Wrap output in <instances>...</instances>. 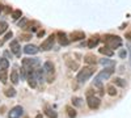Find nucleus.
<instances>
[{"label":"nucleus","mask_w":131,"mask_h":118,"mask_svg":"<svg viewBox=\"0 0 131 118\" xmlns=\"http://www.w3.org/2000/svg\"><path fill=\"white\" fill-rule=\"evenodd\" d=\"M104 42L105 46H107L109 49H118L122 46V39L119 38L118 36H113V34H106L104 37Z\"/></svg>","instance_id":"1"},{"label":"nucleus","mask_w":131,"mask_h":118,"mask_svg":"<svg viewBox=\"0 0 131 118\" xmlns=\"http://www.w3.org/2000/svg\"><path fill=\"white\" fill-rule=\"evenodd\" d=\"M94 67L93 66H89V67H84L83 70L79 71L78 76H76V80H78L79 83H85L86 80H88L92 75L94 73Z\"/></svg>","instance_id":"2"},{"label":"nucleus","mask_w":131,"mask_h":118,"mask_svg":"<svg viewBox=\"0 0 131 118\" xmlns=\"http://www.w3.org/2000/svg\"><path fill=\"white\" fill-rule=\"evenodd\" d=\"M114 73V67H107V68H104L101 72H98V75L94 78V81H104V80H107Z\"/></svg>","instance_id":"3"},{"label":"nucleus","mask_w":131,"mask_h":118,"mask_svg":"<svg viewBox=\"0 0 131 118\" xmlns=\"http://www.w3.org/2000/svg\"><path fill=\"white\" fill-rule=\"evenodd\" d=\"M86 104H88V106L91 109H97L101 104V100H100V97H97V96H94V94L86 96Z\"/></svg>","instance_id":"4"},{"label":"nucleus","mask_w":131,"mask_h":118,"mask_svg":"<svg viewBox=\"0 0 131 118\" xmlns=\"http://www.w3.org/2000/svg\"><path fill=\"white\" fill-rule=\"evenodd\" d=\"M54 41H55V36H54V34L49 36V38H46V39H45V41H43L42 44H41V50H43V51H47V50L52 49Z\"/></svg>","instance_id":"5"},{"label":"nucleus","mask_w":131,"mask_h":118,"mask_svg":"<svg viewBox=\"0 0 131 118\" xmlns=\"http://www.w3.org/2000/svg\"><path fill=\"white\" fill-rule=\"evenodd\" d=\"M38 64H39V60H38V58H34V59L26 58V59H23V66H24V67H26L29 71H30V70H33L34 67H37Z\"/></svg>","instance_id":"6"},{"label":"nucleus","mask_w":131,"mask_h":118,"mask_svg":"<svg viewBox=\"0 0 131 118\" xmlns=\"http://www.w3.org/2000/svg\"><path fill=\"white\" fill-rule=\"evenodd\" d=\"M23 112H24L23 106L17 105V106H15V108L10 109V112H9L8 117H9V118H20L21 115H23Z\"/></svg>","instance_id":"7"},{"label":"nucleus","mask_w":131,"mask_h":118,"mask_svg":"<svg viewBox=\"0 0 131 118\" xmlns=\"http://www.w3.org/2000/svg\"><path fill=\"white\" fill-rule=\"evenodd\" d=\"M57 37H58V41H59V44L60 45H68V42H70V39L67 38V34L64 33V31H58L57 33Z\"/></svg>","instance_id":"8"},{"label":"nucleus","mask_w":131,"mask_h":118,"mask_svg":"<svg viewBox=\"0 0 131 118\" xmlns=\"http://www.w3.org/2000/svg\"><path fill=\"white\" fill-rule=\"evenodd\" d=\"M42 71L45 73H50V75L54 73V63L50 62V60L45 62V64H43V67H42Z\"/></svg>","instance_id":"9"},{"label":"nucleus","mask_w":131,"mask_h":118,"mask_svg":"<svg viewBox=\"0 0 131 118\" xmlns=\"http://www.w3.org/2000/svg\"><path fill=\"white\" fill-rule=\"evenodd\" d=\"M84 38H85V33H84V31L76 30V31H72V33H71V39L72 41H80V39H84Z\"/></svg>","instance_id":"10"},{"label":"nucleus","mask_w":131,"mask_h":118,"mask_svg":"<svg viewBox=\"0 0 131 118\" xmlns=\"http://www.w3.org/2000/svg\"><path fill=\"white\" fill-rule=\"evenodd\" d=\"M24 52L25 54H28V55H33V54H37L38 52V47L36 46V45H26L25 47H24Z\"/></svg>","instance_id":"11"},{"label":"nucleus","mask_w":131,"mask_h":118,"mask_svg":"<svg viewBox=\"0 0 131 118\" xmlns=\"http://www.w3.org/2000/svg\"><path fill=\"white\" fill-rule=\"evenodd\" d=\"M84 63L89 64V66H94V64L97 63V58L93 55V54H86L84 57Z\"/></svg>","instance_id":"12"},{"label":"nucleus","mask_w":131,"mask_h":118,"mask_svg":"<svg viewBox=\"0 0 131 118\" xmlns=\"http://www.w3.org/2000/svg\"><path fill=\"white\" fill-rule=\"evenodd\" d=\"M9 47H10V51H12L13 54H16V55L20 54V44H18V41H12Z\"/></svg>","instance_id":"13"},{"label":"nucleus","mask_w":131,"mask_h":118,"mask_svg":"<svg viewBox=\"0 0 131 118\" xmlns=\"http://www.w3.org/2000/svg\"><path fill=\"white\" fill-rule=\"evenodd\" d=\"M98 51H100L102 55H105V57H113L114 55V51L112 49H109L107 46H104L101 49H98Z\"/></svg>","instance_id":"14"},{"label":"nucleus","mask_w":131,"mask_h":118,"mask_svg":"<svg viewBox=\"0 0 131 118\" xmlns=\"http://www.w3.org/2000/svg\"><path fill=\"white\" fill-rule=\"evenodd\" d=\"M98 42H100V37H98V36H93V37L89 38V41H88V47H89V49H93L94 46L98 45Z\"/></svg>","instance_id":"15"},{"label":"nucleus","mask_w":131,"mask_h":118,"mask_svg":"<svg viewBox=\"0 0 131 118\" xmlns=\"http://www.w3.org/2000/svg\"><path fill=\"white\" fill-rule=\"evenodd\" d=\"M9 60L7 58H0V70H8Z\"/></svg>","instance_id":"16"},{"label":"nucleus","mask_w":131,"mask_h":118,"mask_svg":"<svg viewBox=\"0 0 131 118\" xmlns=\"http://www.w3.org/2000/svg\"><path fill=\"white\" fill-rule=\"evenodd\" d=\"M18 72H17V70H13L12 72H10V81H12L13 84H17L18 83Z\"/></svg>","instance_id":"17"},{"label":"nucleus","mask_w":131,"mask_h":118,"mask_svg":"<svg viewBox=\"0 0 131 118\" xmlns=\"http://www.w3.org/2000/svg\"><path fill=\"white\" fill-rule=\"evenodd\" d=\"M16 89L15 88H7L5 91H4V94L7 96V97H15L16 96Z\"/></svg>","instance_id":"18"},{"label":"nucleus","mask_w":131,"mask_h":118,"mask_svg":"<svg viewBox=\"0 0 131 118\" xmlns=\"http://www.w3.org/2000/svg\"><path fill=\"white\" fill-rule=\"evenodd\" d=\"M0 81H2L3 84H7V81H8L7 70H2V72H0Z\"/></svg>","instance_id":"19"},{"label":"nucleus","mask_w":131,"mask_h":118,"mask_svg":"<svg viewBox=\"0 0 131 118\" xmlns=\"http://www.w3.org/2000/svg\"><path fill=\"white\" fill-rule=\"evenodd\" d=\"M45 113H46V115H47V117H50V118H57V117H58V113H57L55 110L50 109V108H46Z\"/></svg>","instance_id":"20"},{"label":"nucleus","mask_w":131,"mask_h":118,"mask_svg":"<svg viewBox=\"0 0 131 118\" xmlns=\"http://www.w3.org/2000/svg\"><path fill=\"white\" fill-rule=\"evenodd\" d=\"M66 110H67V113H68V117H70V118H75V117H76V114H78V113H76V110L72 108V106H66Z\"/></svg>","instance_id":"21"},{"label":"nucleus","mask_w":131,"mask_h":118,"mask_svg":"<svg viewBox=\"0 0 131 118\" xmlns=\"http://www.w3.org/2000/svg\"><path fill=\"white\" fill-rule=\"evenodd\" d=\"M114 84L118 85V87H121V88H123V87H126V80H123L121 78H115L114 79Z\"/></svg>","instance_id":"22"},{"label":"nucleus","mask_w":131,"mask_h":118,"mask_svg":"<svg viewBox=\"0 0 131 118\" xmlns=\"http://www.w3.org/2000/svg\"><path fill=\"white\" fill-rule=\"evenodd\" d=\"M100 63L102 64V66H110V67H114L115 66V63L113 60H109V59H101Z\"/></svg>","instance_id":"23"},{"label":"nucleus","mask_w":131,"mask_h":118,"mask_svg":"<svg viewBox=\"0 0 131 118\" xmlns=\"http://www.w3.org/2000/svg\"><path fill=\"white\" fill-rule=\"evenodd\" d=\"M7 29H8V24L5 21H0V36H2L4 31H7Z\"/></svg>","instance_id":"24"},{"label":"nucleus","mask_w":131,"mask_h":118,"mask_svg":"<svg viewBox=\"0 0 131 118\" xmlns=\"http://www.w3.org/2000/svg\"><path fill=\"white\" fill-rule=\"evenodd\" d=\"M106 91H107V93L110 94V96H115V94H117V89H115L114 85H107Z\"/></svg>","instance_id":"25"},{"label":"nucleus","mask_w":131,"mask_h":118,"mask_svg":"<svg viewBox=\"0 0 131 118\" xmlns=\"http://www.w3.org/2000/svg\"><path fill=\"white\" fill-rule=\"evenodd\" d=\"M67 66L71 68V70H78L79 68V64L76 62H72V60H67Z\"/></svg>","instance_id":"26"},{"label":"nucleus","mask_w":131,"mask_h":118,"mask_svg":"<svg viewBox=\"0 0 131 118\" xmlns=\"http://www.w3.org/2000/svg\"><path fill=\"white\" fill-rule=\"evenodd\" d=\"M21 16H23V12H21L20 9H16V10H13V12H12V17H13V20H18Z\"/></svg>","instance_id":"27"},{"label":"nucleus","mask_w":131,"mask_h":118,"mask_svg":"<svg viewBox=\"0 0 131 118\" xmlns=\"http://www.w3.org/2000/svg\"><path fill=\"white\" fill-rule=\"evenodd\" d=\"M81 101H83V100L79 99V97H73V99H72V104H73L75 106H81V105H83Z\"/></svg>","instance_id":"28"},{"label":"nucleus","mask_w":131,"mask_h":118,"mask_svg":"<svg viewBox=\"0 0 131 118\" xmlns=\"http://www.w3.org/2000/svg\"><path fill=\"white\" fill-rule=\"evenodd\" d=\"M28 24H29L28 20H26V18H23V20L18 23V26H20V28H25V26H28Z\"/></svg>","instance_id":"29"},{"label":"nucleus","mask_w":131,"mask_h":118,"mask_svg":"<svg viewBox=\"0 0 131 118\" xmlns=\"http://www.w3.org/2000/svg\"><path fill=\"white\" fill-rule=\"evenodd\" d=\"M118 55H119V58H122V59H123V58H126V57H127V51L123 49V50H121V51L118 52Z\"/></svg>","instance_id":"30"},{"label":"nucleus","mask_w":131,"mask_h":118,"mask_svg":"<svg viewBox=\"0 0 131 118\" xmlns=\"http://www.w3.org/2000/svg\"><path fill=\"white\" fill-rule=\"evenodd\" d=\"M20 38H21V39H24V41H29V39L31 38V34H21Z\"/></svg>","instance_id":"31"},{"label":"nucleus","mask_w":131,"mask_h":118,"mask_svg":"<svg viewBox=\"0 0 131 118\" xmlns=\"http://www.w3.org/2000/svg\"><path fill=\"white\" fill-rule=\"evenodd\" d=\"M12 36H13V33H12V31H8V33L5 34V37H4V39H5V41H8V39H10V38H12Z\"/></svg>","instance_id":"32"},{"label":"nucleus","mask_w":131,"mask_h":118,"mask_svg":"<svg viewBox=\"0 0 131 118\" xmlns=\"http://www.w3.org/2000/svg\"><path fill=\"white\" fill-rule=\"evenodd\" d=\"M125 38H127L128 41H131V31H127V33L125 34Z\"/></svg>","instance_id":"33"},{"label":"nucleus","mask_w":131,"mask_h":118,"mask_svg":"<svg viewBox=\"0 0 131 118\" xmlns=\"http://www.w3.org/2000/svg\"><path fill=\"white\" fill-rule=\"evenodd\" d=\"M37 36H38V37H43V36H45V30H39Z\"/></svg>","instance_id":"34"},{"label":"nucleus","mask_w":131,"mask_h":118,"mask_svg":"<svg viewBox=\"0 0 131 118\" xmlns=\"http://www.w3.org/2000/svg\"><path fill=\"white\" fill-rule=\"evenodd\" d=\"M4 12H5V13H9V12H10V8H9V7H4Z\"/></svg>","instance_id":"35"},{"label":"nucleus","mask_w":131,"mask_h":118,"mask_svg":"<svg viewBox=\"0 0 131 118\" xmlns=\"http://www.w3.org/2000/svg\"><path fill=\"white\" fill-rule=\"evenodd\" d=\"M3 9H4V5H0V13L3 12Z\"/></svg>","instance_id":"36"},{"label":"nucleus","mask_w":131,"mask_h":118,"mask_svg":"<svg viewBox=\"0 0 131 118\" xmlns=\"http://www.w3.org/2000/svg\"><path fill=\"white\" fill-rule=\"evenodd\" d=\"M128 50H130V52H131V44L128 45Z\"/></svg>","instance_id":"37"}]
</instances>
